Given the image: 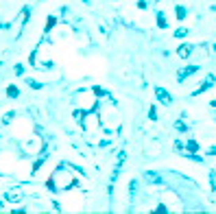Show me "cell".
I'll use <instances>...</instances> for the list:
<instances>
[{
  "label": "cell",
  "mask_w": 216,
  "mask_h": 214,
  "mask_svg": "<svg viewBox=\"0 0 216 214\" xmlns=\"http://www.w3.org/2000/svg\"><path fill=\"white\" fill-rule=\"evenodd\" d=\"M11 118H13V112H9V114H7V116L2 118V123H9V120H11Z\"/></svg>",
  "instance_id": "cell-12"
},
{
  "label": "cell",
  "mask_w": 216,
  "mask_h": 214,
  "mask_svg": "<svg viewBox=\"0 0 216 214\" xmlns=\"http://www.w3.org/2000/svg\"><path fill=\"white\" fill-rule=\"evenodd\" d=\"M155 94H157V98H159L161 103H164V105H170V103H172L170 94H168V92H166L164 87H157V90H155Z\"/></svg>",
  "instance_id": "cell-1"
},
{
  "label": "cell",
  "mask_w": 216,
  "mask_h": 214,
  "mask_svg": "<svg viewBox=\"0 0 216 214\" xmlns=\"http://www.w3.org/2000/svg\"><path fill=\"white\" fill-rule=\"evenodd\" d=\"M0 210H2V201H0Z\"/></svg>",
  "instance_id": "cell-13"
},
{
  "label": "cell",
  "mask_w": 216,
  "mask_h": 214,
  "mask_svg": "<svg viewBox=\"0 0 216 214\" xmlns=\"http://www.w3.org/2000/svg\"><path fill=\"white\" fill-rule=\"evenodd\" d=\"M186 35H188L186 29H177V31H175V37H186Z\"/></svg>",
  "instance_id": "cell-10"
},
{
  "label": "cell",
  "mask_w": 216,
  "mask_h": 214,
  "mask_svg": "<svg viewBox=\"0 0 216 214\" xmlns=\"http://www.w3.org/2000/svg\"><path fill=\"white\" fill-rule=\"evenodd\" d=\"M7 94H9L11 98H16V96H18V87H16V85H9V90H7Z\"/></svg>",
  "instance_id": "cell-6"
},
{
  "label": "cell",
  "mask_w": 216,
  "mask_h": 214,
  "mask_svg": "<svg viewBox=\"0 0 216 214\" xmlns=\"http://www.w3.org/2000/svg\"><path fill=\"white\" fill-rule=\"evenodd\" d=\"M197 70H199L197 66H188V68H183V70L177 74V79H179V81H183L186 77H190V74H197Z\"/></svg>",
  "instance_id": "cell-2"
},
{
  "label": "cell",
  "mask_w": 216,
  "mask_h": 214,
  "mask_svg": "<svg viewBox=\"0 0 216 214\" xmlns=\"http://www.w3.org/2000/svg\"><path fill=\"white\" fill-rule=\"evenodd\" d=\"M144 179L148 181V184H157V186H161V177H157L153 170H148V173H144Z\"/></svg>",
  "instance_id": "cell-3"
},
{
  "label": "cell",
  "mask_w": 216,
  "mask_h": 214,
  "mask_svg": "<svg viewBox=\"0 0 216 214\" xmlns=\"http://www.w3.org/2000/svg\"><path fill=\"white\" fill-rule=\"evenodd\" d=\"M157 24L161 26V29H166V18H164V13H159V16H157Z\"/></svg>",
  "instance_id": "cell-9"
},
{
  "label": "cell",
  "mask_w": 216,
  "mask_h": 214,
  "mask_svg": "<svg viewBox=\"0 0 216 214\" xmlns=\"http://www.w3.org/2000/svg\"><path fill=\"white\" fill-rule=\"evenodd\" d=\"M7 199H9V201H20L22 194H18V192H9V194H7Z\"/></svg>",
  "instance_id": "cell-7"
},
{
  "label": "cell",
  "mask_w": 216,
  "mask_h": 214,
  "mask_svg": "<svg viewBox=\"0 0 216 214\" xmlns=\"http://www.w3.org/2000/svg\"><path fill=\"white\" fill-rule=\"evenodd\" d=\"M212 83H214V74H210V77L205 79V83L201 85V87H199V90L194 92V94H201V92H205V90H210V85H212Z\"/></svg>",
  "instance_id": "cell-5"
},
{
  "label": "cell",
  "mask_w": 216,
  "mask_h": 214,
  "mask_svg": "<svg viewBox=\"0 0 216 214\" xmlns=\"http://www.w3.org/2000/svg\"><path fill=\"white\" fill-rule=\"evenodd\" d=\"M175 13H177V20H183V18H186V9H183V7H177V11H175Z\"/></svg>",
  "instance_id": "cell-8"
},
{
  "label": "cell",
  "mask_w": 216,
  "mask_h": 214,
  "mask_svg": "<svg viewBox=\"0 0 216 214\" xmlns=\"http://www.w3.org/2000/svg\"><path fill=\"white\" fill-rule=\"evenodd\" d=\"M188 149H190V151H197V149H199V144H197L194 140H190V142H188Z\"/></svg>",
  "instance_id": "cell-11"
},
{
  "label": "cell",
  "mask_w": 216,
  "mask_h": 214,
  "mask_svg": "<svg viewBox=\"0 0 216 214\" xmlns=\"http://www.w3.org/2000/svg\"><path fill=\"white\" fill-rule=\"evenodd\" d=\"M190 52H192V46H188V44H186V46H181V48L177 50V55H179L181 59H188V57H190Z\"/></svg>",
  "instance_id": "cell-4"
}]
</instances>
